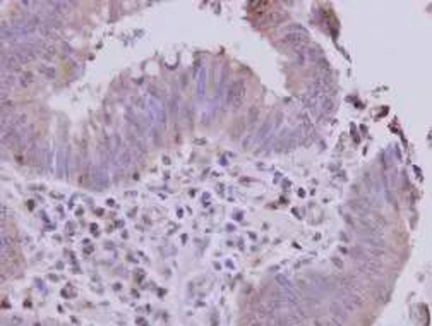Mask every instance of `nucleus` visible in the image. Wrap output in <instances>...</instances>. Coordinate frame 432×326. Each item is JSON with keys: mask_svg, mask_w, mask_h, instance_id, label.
<instances>
[{"mask_svg": "<svg viewBox=\"0 0 432 326\" xmlns=\"http://www.w3.org/2000/svg\"><path fill=\"white\" fill-rule=\"evenodd\" d=\"M38 72L43 74L47 79H55V67H50V65H38Z\"/></svg>", "mask_w": 432, "mask_h": 326, "instance_id": "6", "label": "nucleus"}, {"mask_svg": "<svg viewBox=\"0 0 432 326\" xmlns=\"http://www.w3.org/2000/svg\"><path fill=\"white\" fill-rule=\"evenodd\" d=\"M243 98H245V84H243V81H233L228 86V90H226V103H230L233 109H239L242 105Z\"/></svg>", "mask_w": 432, "mask_h": 326, "instance_id": "2", "label": "nucleus"}, {"mask_svg": "<svg viewBox=\"0 0 432 326\" xmlns=\"http://www.w3.org/2000/svg\"><path fill=\"white\" fill-rule=\"evenodd\" d=\"M35 79H36V76H35L31 71H24V72L19 74L17 83H19V86H21V88H29L31 84L35 83Z\"/></svg>", "mask_w": 432, "mask_h": 326, "instance_id": "4", "label": "nucleus"}, {"mask_svg": "<svg viewBox=\"0 0 432 326\" xmlns=\"http://www.w3.org/2000/svg\"><path fill=\"white\" fill-rule=\"evenodd\" d=\"M331 312H333L334 318H340L342 321H345V319H346V311L342 308V304H336V302H334V304L331 306Z\"/></svg>", "mask_w": 432, "mask_h": 326, "instance_id": "7", "label": "nucleus"}, {"mask_svg": "<svg viewBox=\"0 0 432 326\" xmlns=\"http://www.w3.org/2000/svg\"><path fill=\"white\" fill-rule=\"evenodd\" d=\"M307 41H309L307 33H305L302 28H297V29H292L290 33H287V35L281 38L280 45H281V47L294 48V50L300 52L302 47H304V45H307Z\"/></svg>", "mask_w": 432, "mask_h": 326, "instance_id": "1", "label": "nucleus"}, {"mask_svg": "<svg viewBox=\"0 0 432 326\" xmlns=\"http://www.w3.org/2000/svg\"><path fill=\"white\" fill-rule=\"evenodd\" d=\"M131 162H132L131 151H129V148H125V146H123V148L120 149V153H119V165H120V167L125 168Z\"/></svg>", "mask_w": 432, "mask_h": 326, "instance_id": "5", "label": "nucleus"}, {"mask_svg": "<svg viewBox=\"0 0 432 326\" xmlns=\"http://www.w3.org/2000/svg\"><path fill=\"white\" fill-rule=\"evenodd\" d=\"M21 65L22 64L19 62V58L16 57L14 52H9V54H7V50L2 52V71H4V72H7V69H9V72L17 71Z\"/></svg>", "mask_w": 432, "mask_h": 326, "instance_id": "3", "label": "nucleus"}]
</instances>
